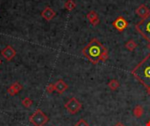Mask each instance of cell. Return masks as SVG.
Segmentation results:
<instances>
[{
  "label": "cell",
  "instance_id": "obj_1",
  "mask_svg": "<svg viewBox=\"0 0 150 126\" xmlns=\"http://www.w3.org/2000/svg\"><path fill=\"white\" fill-rule=\"evenodd\" d=\"M83 54L93 64L99 61H106L109 58L108 50L98 41V39H92L91 42L82 50Z\"/></svg>",
  "mask_w": 150,
  "mask_h": 126
},
{
  "label": "cell",
  "instance_id": "obj_2",
  "mask_svg": "<svg viewBox=\"0 0 150 126\" xmlns=\"http://www.w3.org/2000/svg\"><path fill=\"white\" fill-rule=\"evenodd\" d=\"M131 74L147 89L150 96V53L131 71Z\"/></svg>",
  "mask_w": 150,
  "mask_h": 126
},
{
  "label": "cell",
  "instance_id": "obj_3",
  "mask_svg": "<svg viewBox=\"0 0 150 126\" xmlns=\"http://www.w3.org/2000/svg\"><path fill=\"white\" fill-rule=\"evenodd\" d=\"M135 29L142 38L150 42V13L148 17L142 18L135 25Z\"/></svg>",
  "mask_w": 150,
  "mask_h": 126
},
{
  "label": "cell",
  "instance_id": "obj_4",
  "mask_svg": "<svg viewBox=\"0 0 150 126\" xmlns=\"http://www.w3.org/2000/svg\"><path fill=\"white\" fill-rule=\"evenodd\" d=\"M29 121L33 126H44L48 122V118L41 110L37 109L29 117Z\"/></svg>",
  "mask_w": 150,
  "mask_h": 126
},
{
  "label": "cell",
  "instance_id": "obj_5",
  "mask_svg": "<svg viewBox=\"0 0 150 126\" xmlns=\"http://www.w3.org/2000/svg\"><path fill=\"white\" fill-rule=\"evenodd\" d=\"M65 109L70 114L75 115L82 109V103L76 98L72 97L65 103Z\"/></svg>",
  "mask_w": 150,
  "mask_h": 126
},
{
  "label": "cell",
  "instance_id": "obj_6",
  "mask_svg": "<svg viewBox=\"0 0 150 126\" xmlns=\"http://www.w3.org/2000/svg\"><path fill=\"white\" fill-rule=\"evenodd\" d=\"M112 25L119 32H123L128 26V22L124 17L120 16L112 22Z\"/></svg>",
  "mask_w": 150,
  "mask_h": 126
},
{
  "label": "cell",
  "instance_id": "obj_7",
  "mask_svg": "<svg viewBox=\"0 0 150 126\" xmlns=\"http://www.w3.org/2000/svg\"><path fill=\"white\" fill-rule=\"evenodd\" d=\"M1 54L6 61H10L16 56L17 53H16V50L11 46H7L1 51Z\"/></svg>",
  "mask_w": 150,
  "mask_h": 126
},
{
  "label": "cell",
  "instance_id": "obj_8",
  "mask_svg": "<svg viewBox=\"0 0 150 126\" xmlns=\"http://www.w3.org/2000/svg\"><path fill=\"white\" fill-rule=\"evenodd\" d=\"M23 87L22 85L18 82H15L14 83H12L7 89V92L10 96H13L17 94H18L21 90H22Z\"/></svg>",
  "mask_w": 150,
  "mask_h": 126
},
{
  "label": "cell",
  "instance_id": "obj_9",
  "mask_svg": "<svg viewBox=\"0 0 150 126\" xmlns=\"http://www.w3.org/2000/svg\"><path fill=\"white\" fill-rule=\"evenodd\" d=\"M54 90L58 93V94H62L64 93L67 89H68V84L63 81V80H59L57 81L54 84Z\"/></svg>",
  "mask_w": 150,
  "mask_h": 126
},
{
  "label": "cell",
  "instance_id": "obj_10",
  "mask_svg": "<svg viewBox=\"0 0 150 126\" xmlns=\"http://www.w3.org/2000/svg\"><path fill=\"white\" fill-rule=\"evenodd\" d=\"M135 13L141 17L142 18H145L146 17L149 16L150 13V10L145 5V4H141L136 10H135Z\"/></svg>",
  "mask_w": 150,
  "mask_h": 126
},
{
  "label": "cell",
  "instance_id": "obj_11",
  "mask_svg": "<svg viewBox=\"0 0 150 126\" xmlns=\"http://www.w3.org/2000/svg\"><path fill=\"white\" fill-rule=\"evenodd\" d=\"M55 11L54 10H52L50 7H46L42 12H41V16L47 20V21H50L51 19H53L55 17Z\"/></svg>",
  "mask_w": 150,
  "mask_h": 126
},
{
  "label": "cell",
  "instance_id": "obj_12",
  "mask_svg": "<svg viewBox=\"0 0 150 126\" xmlns=\"http://www.w3.org/2000/svg\"><path fill=\"white\" fill-rule=\"evenodd\" d=\"M125 46H126V48H127L128 51L133 52V51L138 46V45H137V43H136L134 39H129V40L126 43Z\"/></svg>",
  "mask_w": 150,
  "mask_h": 126
},
{
  "label": "cell",
  "instance_id": "obj_13",
  "mask_svg": "<svg viewBox=\"0 0 150 126\" xmlns=\"http://www.w3.org/2000/svg\"><path fill=\"white\" fill-rule=\"evenodd\" d=\"M134 116L135 117V118H142V115H143V113H144V110H143V108H142V105H137L134 109Z\"/></svg>",
  "mask_w": 150,
  "mask_h": 126
},
{
  "label": "cell",
  "instance_id": "obj_14",
  "mask_svg": "<svg viewBox=\"0 0 150 126\" xmlns=\"http://www.w3.org/2000/svg\"><path fill=\"white\" fill-rule=\"evenodd\" d=\"M120 84L119 81L116 80V79L111 80V81L109 82V83H108V87H109L112 90H116V89H118L120 88Z\"/></svg>",
  "mask_w": 150,
  "mask_h": 126
},
{
  "label": "cell",
  "instance_id": "obj_15",
  "mask_svg": "<svg viewBox=\"0 0 150 126\" xmlns=\"http://www.w3.org/2000/svg\"><path fill=\"white\" fill-rule=\"evenodd\" d=\"M64 7H65V9L66 10H68V11H73L74 9H75V7H76V3L73 1V0H68L66 3H65V4H64Z\"/></svg>",
  "mask_w": 150,
  "mask_h": 126
},
{
  "label": "cell",
  "instance_id": "obj_16",
  "mask_svg": "<svg viewBox=\"0 0 150 126\" xmlns=\"http://www.w3.org/2000/svg\"><path fill=\"white\" fill-rule=\"evenodd\" d=\"M98 18V16L97 12L94 11H91L87 14V18L89 19L90 22H92L94 19H96V18Z\"/></svg>",
  "mask_w": 150,
  "mask_h": 126
},
{
  "label": "cell",
  "instance_id": "obj_17",
  "mask_svg": "<svg viewBox=\"0 0 150 126\" xmlns=\"http://www.w3.org/2000/svg\"><path fill=\"white\" fill-rule=\"evenodd\" d=\"M33 104V101L29 97H25L22 100V105L25 108H30Z\"/></svg>",
  "mask_w": 150,
  "mask_h": 126
},
{
  "label": "cell",
  "instance_id": "obj_18",
  "mask_svg": "<svg viewBox=\"0 0 150 126\" xmlns=\"http://www.w3.org/2000/svg\"><path fill=\"white\" fill-rule=\"evenodd\" d=\"M46 91H47V94H52L54 91H55V90H54V84H48V85L47 86Z\"/></svg>",
  "mask_w": 150,
  "mask_h": 126
},
{
  "label": "cell",
  "instance_id": "obj_19",
  "mask_svg": "<svg viewBox=\"0 0 150 126\" xmlns=\"http://www.w3.org/2000/svg\"><path fill=\"white\" fill-rule=\"evenodd\" d=\"M75 126H90L89 125V124L85 121V120H83V119H80L76 125Z\"/></svg>",
  "mask_w": 150,
  "mask_h": 126
},
{
  "label": "cell",
  "instance_id": "obj_20",
  "mask_svg": "<svg viewBox=\"0 0 150 126\" xmlns=\"http://www.w3.org/2000/svg\"><path fill=\"white\" fill-rule=\"evenodd\" d=\"M99 22H100V20H99V18H96V19H94L92 22H91V24L92 25H94V26H96V25H98V24H99Z\"/></svg>",
  "mask_w": 150,
  "mask_h": 126
},
{
  "label": "cell",
  "instance_id": "obj_21",
  "mask_svg": "<svg viewBox=\"0 0 150 126\" xmlns=\"http://www.w3.org/2000/svg\"><path fill=\"white\" fill-rule=\"evenodd\" d=\"M114 126H125L123 124H121V123H118V124H116Z\"/></svg>",
  "mask_w": 150,
  "mask_h": 126
},
{
  "label": "cell",
  "instance_id": "obj_22",
  "mask_svg": "<svg viewBox=\"0 0 150 126\" xmlns=\"http://www.w3.org/2000/svg\"><path fill=\"white\" fill-rule=\"evenodd\" d=\"M146 126H150V119L149 120V122H148V123L146 124Z\"/></svg>",
  "mask_w": 150,
  "mask_h": 126
},
{
  "label": "cell",
  "instance_id": "obj_23",
  "mask_svg": "<svg viewBox=\"0 0 150 126\" xmlns=\"http://www.w3.org/2000/svg\"><path fill=\"white\" fill-rule=\"evenodd\" d=\"M148 49H149V50L150 51V42L149 43V44H148Z\"/></svg>",
  "mask_w": 150,
  "mask_h": 126
},
{
  "label": "cell",
  "instance_id": "obj_24",
  "mask_svg": "<svg viewBox=\"0 0 150 126\" xmlns=\"http://www.w3.org/2000/svg\"><path fill=\"white\" fill-rule=\"evenodd\" d=\"M1 63H2V61H1V60H0V64H1Z\"/></svg>",
  "mask_w": 150,
  "mask_h": 126
}]
</instances>
